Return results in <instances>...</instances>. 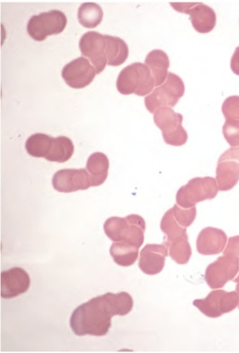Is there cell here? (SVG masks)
<instances>
[{
	"instance_id": "4dcf8cb0",
	"label": "cell",
	"mask_w": 239,
	"mask_h": 353,
	"mask_svg": "<svg viewBox=\"0 0 239 353\" xmlns=\"http://www.w3.org/2000/svg\"><path fill=\"white\" fill-rule=\"evenodd\" d=\"M223 254H234L239 258V236H232L228 239V245L224 249ZM234 283H239V274L235 279Z\"/></svg>"
},
{
	"instance_id": "ffe728a7",
	"label": "cell",
	"mask_w": 239,
	"mask_h": 353,
	"mask_svg": "<svg viewBox=\"0 0 239 353\" xmlns=\"http://www.w3.org/2000/svg\"><path fill=\"white\" fill-rule=\"evenodd\" d=\"M110 254L116 265L132 266L138 260V248L128 242H114L111 246Z\"/></svg>"
},
{
	"instance_id": "f1b7e54d",
	"label": "cell",
	"mask_w": 239,
	"mask_h": 353,
	"mask_svg": "<svg viewBox=\"0 0 239 353\" xmlns=\"http://www.w3.org/2000/svg\"><path fill=\"white\" fill-rule=\"evenodd\" d=\"M222 112L227 121L239 123V97H229L224 101Z\"/></svg>"
},
{
	"instance_id": "5bb4252c",
	"label": "cell",
	"mask_w": 239,
	"mask_h": 353,
	"mask_svg": "<svg viewBox=\"0 0 239 353\" xmlns=\"http://www.w3.org/2000/svg\"><path fill=\"white\" fill-rule=\"evenodd\" d=\"M167 255L168 250L164 244L147 245L141 252L138 267L147 275L160 274L163 271Z\"/></svg>"
},
{
	"instance_id": "ac0fdd59",
	"label": "cell",
	"mask_w": 239,
	"mask_h": 353,
	"mask_svg": "<svg viewBox=\"0 0 239 353\" xmlns=\"http://www.w3.org/2000/svg\"><path fill=\"white\" fill-rule=\"evenodd\" d=\"M109 167L110 163L104 153H93L88 157L87 170L90 174L92 186H99L105 182L108 176Z\"/></svg>"
},
{
	"instance_id": "cb8c5ba5",
	"label": "cell",
	"mask_w": 239,
	"mask_h": 353,
	"mask_svg": "<svg viewBox=\"0 0 239 353\" xmlns=\"http://www.w3.org/2000/svg\"><path fill=\"white\" fill-rule=\"evenodd\" d=\"M103 17H104V12L96 3H84L79 8V22L85 28H96L101 23Z\"/></svg>"
},
{
	"instance_id": "9a60e30c",
	"label": "cell",
	"mask_w": 239,
	"mask_h": 353,
	"mask_svg": "<svg viewBox=\"0 0 239 353\" xmlns=\"http://www.w3.org/2000/svg\"><path fill=\"white\" fill-rule=\"evenodd\" d=\"M228 243V236L223 230L216 228H205L200 231L196 241L198 253L214 255L222 253Z\"/></svg>"
},
{
	"instance_id": "7402d4cb",
	"label": "cell",
	"mask_w": 239,
	"mask_h": 353,
	"mask_svg": "<svg viewBox=\"0 0 239 353\" xmlns=\"http://www.w3.org/2000/svg\"><path fill=\"white\" fill-rule=\"evenodd\" d=\"M161 230L166 234V239L164 240V244H169L182 239L188 237L187 228L182 227L176 221L173 215L172 210H167L160 223Z\"/></svg>"
},
{
	"instance_id": "4316f807",
	"label": "cell",
	"mask_w": 239,
	"mask_h": 353,
	"mask_svg": "<svg viewBox=\"0 0 239 353\" xmlns=\"http://www.w3.org/2000/svg\"><path fill=\"white\" fill-rule=\"evenodd\" d=\"M126 218L112 216L105 221L104 230L105 235L114 242H122L125 239Z\"/></svg>"
},
{
	"instance_id": "7a4b0ae2",
	"label": "cell",
	"mask_w": 239,
	"mask_h": 353,
	"mask_svg": "<svg viewBox=\"0 0 239 353\" xmlns=\"http://www.w3.org/2000/svg\"><path fill=\"white\" fill-rule=\"evenodd\" d=\"M117 90L122 94H135L146 97L156 87L154 77L146 64L135 62L121 71L116 82Z\"/></svg>"
},
{
	"instance_id": "8fae6325",
	"label": "cell",
	"mask_w": 239,
	"mask_h": 353,
	"mask_svg": "<svg viewBox=\"0 0 239 353\" xmlns=\"http://www.w3.org/2000/svg\"><path fill=\"white\" fill-rule=\"evenodd\" d=\"M105 35L98 32H85L79 41V49L82 55L90 59L96 74L102 73L107 64V56L105 52Z\"/></svg>"
},
{
	"instance_id": "44dd1931",
	"label": "cell",
	"mask_w": 239,
	"mask_h": 353,
	"mask_svg": "<svg viewBox=\"0 0 239 353\" xmlns=\"http://www.w3.org/2000/svg\"><path fill=\"white\" fill-rule=\"evenodd\" d=\"M127 223L123 241L140 248L144 243V234L146 230V222L141 216L132 214L126 216Z\"/></svg>"
},
{
	"instance_id": "603a6c76",
	"label": "cell",
	"mask_w": 239,
	"mask_h": 353,
	"mask_svg": "<svg viewBox=\"0 0 239 353\" xmlns=\"http://www.w3.org/2000/svg\"><path fill=\"white\" fill-rule=\"evenodd\" d=\"M54 138L43 133H35L25 142V150L34 157H45L51 152Z\"/></svg>"
},
{
	"instance_id": "d6986e66",
	"label": "cell",
	"mask_w": 239,
	"mask_h": 353,
	"mask_svg": "<svg viewBox=\"0 0 239 353\" xmlns=\"http://www.w3.org/2000/svg\"><path fill=\"white\" fill-rule=\"evenodd\" d=\"M105 52L109 66L118 67L125 63L129 56V47L119 37L105 35Z\"/></svg>"
},
{
	"instance_id": "52a82bcc",
	"label": "cell",
	"mask_w": 239,
	"mask_h": 353,
	"mask_svg": "<svg viewBox=\"0 0 239 353\" xmlns=\"http://www.w3.org/2000/svg\"><path fill=\"white\" fill-rule=\"evenodd\" d=\"M239 296L237 292H227L225 290H214L203 299H196L194 307L205 316L218 319L224 314L232 312L238 307Z\"/></svg>"
},
{
	"instance_id": "5b68a950",
	"label": "cell",
	"mask_w": 239,
	"mask_h": 353,
	"mask_svg": "<svg viewBox=\"0 0 239 353\" xmlns=\"http://www.w3.org/2000/svg\"><path fill=\"white\" fill-rule=\"evenodd\" d=\"M182 114H177L171 108H161L156 110L154 114V121L158 129L161 130L162 135L167 144L171 146H183L187 142L188 134L183 127Z\"/></svg>"
},
{
	"instance_id": "d6a6232c",
	"label": "cell",
	"mask_w": 239,
	"mask_h": 353,
	"mask_svg": "<svg viewBox=\"0 0 239 353\" xmlns=\"http://www.w3.org/2000/svg\"><path fill=\"white\" fill-rule=\"evenodd\" d=\"M230 68L236 75L239 76V46L236 49L234 54L232 55Z\"/></svg>"
},
{
	"instance_id": "d4e9b609",
	"label": "cell",
	"mask_w": 239,
	"mask_h": 353,
	"mask_svg": "<svg viewBox=\"0 0 239 353\" xmlns=\"http://www.w3.org/2000/svg\"><path fill=\"white\" fill-rule=\"evenodd\" d=\"M74 154V144L72 139L60 136L54 138L51 152L45 157L48 161L65 163L72 159Z\"/></svg>"
},
{
	"instance_id": "30bf717a",
	"label": "cell",
	"mask_w": 239,
	"mask_h": 353,
	"mask_svg": "<svg viewBox=\"0 0 239 353\" xmlns=\"http://www.w3.org/2000/svg\"><path fill=\"white\" fill-rule=\"evenodd\" d=\"M52 186L56 191L70 194L90 188L92 181L87 169H63L53 176Z\"/></svg>"
},
{
	"instance_id": "83f0119b",
	"label": "cell",
	"mask_w": 239,
	"mask_h": 353,
	"mask_svg": "<svg viewBox=\"0 0 239 353\" xmlns=\"http://www.w3.org/2000/svg\"><path fill=\"white\" fill-rule=\"evenodd\" d=\"M173 215L175 216L176 221L178 222L182 227L189 228L196 218V208H189V209H184V208L178 205H175L172 208Z\"/></svg>"
},
{
	"instance_id": "484cf974",
	"label": "cell",
	"mask_w": 239,
	"mask_h": 353,
	"mask_svg": "<svg viewBox=\"0 0 239 353\" xmlns=\"http://www.w3.org/2000/svg\"><path fill=\"white\" fill-rule=\"evenodd\" d=\"M164 245L167 246L169 256L178 265H187L190 261L191 248L190 244H189L188 237Z\"/></svg>"
},
{
	"instance_id": "9c48e42d",
	"label": "cell",
	"mask_w": 239,
	"mask_h": 353,
	"mask_svg": "<svg viewBox=\"0 0 239 353\" xmlns=\"http://www.w3.org/2000/svg\"><path fill=\"white\" fill-rule=\"evenodd\" d=\"M174 10L190 16L191 25L200 34H208L216 26L215 11L202 3H171Z\"/></svg>"
},
{
	"instance_id": "8992f818",
	"label": "cell",
	"mask_w": 239,
	"mask_h": 353,
	"mask_svg": "<svg viewBox=\"0 0 239 353\" xmlns=\"http://www.w3.org/2000/svg\"><path fill=\"white\" fill-rule=\"evenodd\" d=\"M66 14L60 10L43 12L28 21V34L37 41H45L50 35L61 34L67 26Z\"/></svg>"
},
{
	"instance_id": "ba28073f",
	"label": "cell",
	"mask_w": 239,
	"mask_h": 353,
	"mask_svg": "<svg viewBox=\"0 0 239 353\" xmlns=\"http://www.w3.org/2000/svg\"><path fill=\"white\" fill-rule=\"evenodd\" d=\"M239 274V258L234 254H224L206 269L205 281L212 290L220 289Z\"/></svg>"
},
{
	"instance_id": "f546056e",
	"label": "cell",
	"mask_w": 239,
	"mask_h": 353,
	"mask_svg": "<svg viewBox=\"0 0 239 353\" xmlns=\"http://www.w3.org/2000/svg\"><path fill=\"white\" fill-rule=\"evenodd\" d=\"M223 135L231 148L239 147V123L226 121L223 125Z\"/></svg>"
},
{
	"instance_id": "277c9868",
	"label": "cell",
	"mask_w": 239,
	"mask_h": 353,
	"mask_svg": "<svg viewBox=\"0 0 239 353\" xmlns=\"http://www.w3.org/2000/svg\"><path fill=\"white\" fill-rule=\"evenodd\" d=\"M185 91L184 81L176 74L169 72L164 84L146 97V108L152 114H155L158 108H174L184 96Z\"/></svg>"
},
{
	"instance_id": "836d02e7",
	"label": "cell",
	"mask_w": 239,
	"mask_h": 353,
	"mask_svg": "<svg viewBox=\"0 0 239 353\" xmlns=\"http://www.w3.org/2000/svg\"><path fill=\"white\" fill-rule=\"evenodd\" d=\"M236 292H237L238 296H239V283H238L237 287H236ZM239 308V302H238V307Z\"/></svg>"
},
{
	"instance_id": "1f68e13d",
	"label": "cell",
	"mask_w": 239,
	"mask_h": 353,
	"mask_svg": "<svg viewBox=\"0 0 239 353\" xmlns=\"http://www.w3.org/2000/svg\"><path fill=\"white\" fill-rule=\"evenodd\" d=\"M220 159H233L239 162V147L229 148L220 156Z\"/></svg>"
},
{
	"instance_id": "3957f363",
	"label": "cell",
	"mask_w": 239,
	"mask_h": 353,
	"mask_svg": "<svg viewBox=\"0 0 239 353\" xmlns=\"http://www.w3.org/2000/svg\"><path fill=\"white\" fill-rule=\"evenodd\" d=\"M218 187L216 179L212 177H196L177 192V205L189 209L196 207L200 201L212 200L217 196Z\"/></svg>"
},
{
	"instance_id": "2e32d148",
	"label": "cell",
	"mask_w": 239,
	"mask_h": 353,
	"mask_svg": "<svg viewBox=\"0 0 239 353\" xmlns=\"http://www.w3.org/2000/svg\"><path fill=\"white\" fill-rule=\"evenodd\" d=\"M216 181L220 191L228 192L234 188L239 181V162L233 159H218Z\"/></svg>"
},
{
	"instance_id": "4fadbf2b",
	"label": "cell",
	"mask_w": 239,
	"mask_h": 353,
	"mask_svg": "<svg viewBox=\"0 0 239 353\" xmlns=\"http://www.w3.org/2000/svg\"><path fill=\"white\" fill-rule=\"evenodd\" d=\"M31 286L30 276L25 270L14 267L1 272V296L5 299L23 294Z\"/></svg>"
},
{
	"instance_id": "6da1fadb",
	"label": "cell",
	"mask_w": 239,
	"mask_h": 353,
	"mask_svg": "<svg viewBox=\"0 0 239 353\" xmlns=\"http://www.w3.org/2000/svg\"><path fill=\"white\" fill-rule=\"evenodd\" d=\"M134 308L128 292H108L79 305L70 316V328L78 336H105L112 326V317L126 316Z\"/></svg>"
},
{
	"instance_id": "7c38bea8",
	"label": "cell",
	"mask_w": 239,
	"mask_h": 353,
	"mask_svg": "<svg viewBox=\"0 0 239 353\" xmlns=\"http://www.w3.org/2000/svg\"><path fill=\"white\" fill-rule=\"evenodd\" d=\"M96 69L85 57L74 59L63 68L61 77L69 87L81 89L90 85L96 78Z\"/></svg>"
},
{
	"instance_id": "e0dca14e",
	"label": "cell",
	"mask_w": 239,
	"mask_h": 353,
	"mask_svg": "<svg viewBox=\"0 0 239 353\" xmlns=\"http://www.w3.org/2000/svg\"><path fill=\"white\" fill-rule=\"evenodd\" d=\"M145 64L154 77L156 87H160L166 81L169 69V58L164 50H154L147 55Z\"/></svg>"
}]
</instances>
